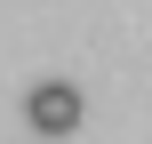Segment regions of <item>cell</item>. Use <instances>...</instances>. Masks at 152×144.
<instances>
[{"mask_svg": "<svg viewBox=\"0 0 152 144\" xmlns=\"http://www.w3.org/2000/svg\"><path fill=\"white\" fill-rule=\"evenodd\" d=\"M80 112H88V104H80V88H72V80H40V88L24 96L32 136H72V128H80Z\"/></svg>", "mask_w": 152, "mask_h": 144, "instance_id": "cell-1", "label": "cell"}]
</instances>
